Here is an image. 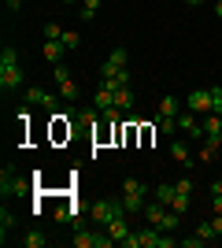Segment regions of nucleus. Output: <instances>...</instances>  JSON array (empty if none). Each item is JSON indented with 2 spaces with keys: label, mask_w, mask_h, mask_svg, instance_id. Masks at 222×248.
Listing matches in <instances>:
<instances>
[{
  "label": "nucleus",
  "mask_w": 222,
  "mask_h": 248,
  "mask_svg": "<svg viewBox=\"0 0 222 248\" xmlns=\"http://www.w3.org/2000/svg\"><path fill=\"white\" fill-rule=\"evenodd\" d=\"M22 245H26V248H44V245H48V237H44L41 230H30V233L22 237Z\"/></svg>",
  "instance_id": "nucleus-23"
},
{
  "label": "nucleus",
  "mask_w": 222,
  "mask_h": 248,
  "mask_svg": "<svg viewBox=\"0 0 222 248\" xmlns=\"http://www.w3.org/2000/svg\"><path fill=\"white\" fill-rule=\"evenodd\" d=\"M211 197H222V182H211Z\"/></svg>",
  "instance_id": "nucleus-34"
},
{
  "label": "nucleus",
  "mask_w": 222,
  "mask_h": 248,
  "mask_svg": "<svg viewBox=\"0 0 222 248\" xmlns=\"http://www.w3.org/2000/svg\"><path fill=\"white\" fill-rule=\"evenodd\" d=\"M156 226H159V230H167V233H178V226H181V215L167 207V211H163V218H159Z\"/></svg>",
  "instance_id": "nucleus-11"
},
{
  "label": "nucleus",
  "mask_w": 222,
  "mask_h": 248,
  "mask_svg": "<svg viewBox=\"0 0 222 248\" xmlns=\"http://www.w3.org/2000/svg\"><path fill=\"white\" fill-rule=\"evenodd\" d=\"M219 137H204V148H200V159H204V163H211V159H215V155H219Z\"/></svg>",
  "instance_id": "nucleus-18"
},
{
  "label": "nucleus",
  "mask_w": 222,
  "mask_h": 248,
  "mask_svg": "<svg viewBox=\"0 0 222 248\" xmlns=\"http://www.w3.org/2000/svg\"><path fill=\"white\" fill-rule=\"evenodd\" d=\"M178 245H181V248H204L207 241H204L200 233H192V237H178Z\"/></svg>",
  "instance_id": "nucleus-30"
},
{
  "label": "nucleus",
  "mask_w": 222,
  "mask_h": 248,
  "mask_svg": "<svg viewBox=\"0 0 222 248\" xmlns=\"http://www.w3.org/2000/svg\"><path fill=\"white\" fill-rule=\"evenodd\" d=\"M174 193H178L174 182H159V186H156V200H159V204H167V207H170V200H174Z\"/></svg>",
  "instance_id": "nucleus-19"
},
{
  "label": "nucleus",
  "mask_w": 222,
  "mask_h": 248,
  "mask_svg": "<svg viewBox=\"0 0 222 248\" xmlns=\"http://www.w3.org/2000/svg\"><path fill=\"white\" fill-rule=\"evenodd\" d=\"M19 8H22V0H15V8H11V11H19Z\"/></svg>",
  "instance_id": "nucleus-39"
},
{
  "label": "nucleus",
  "mask_w": 222,
  "mask_h": 248,
  "mask_svg": "<svg viewBox=\"0 0 222 248\" xmlns=\"http://www.w3.org/2000/svg\"><path fill=\"white\" fill-rule=\"evenodd\" d=\"M189 200H192V193H174V200H170V211L185 215V211H189Z\"/></svg>",
  "instance_id": "nucleus-21"
},
{
  "label": "nucleus",
  "mask_w": 222,
  "mask_h": 248,
  "mask_svg": "<svg viewBox=\"0 0 222 248\" xmlns=\"http://www.w3.org/2000/svg\"><path fill=\"white\" fill-rule=\"evenodd\" d=\"M96 237H100V233H93V230H78V233H74V248H96Z\"/></svg>",
  "instance_id": "nucleus-16"
},
{
  "label": "nucleus",
  "mask_w": 222,
  "mask_h": 248,
  "mask_svg": "<svg viewBox=\"0 0 222 248\" xmlns=\"http://www.w3.org/2000/svg\"><path fill=\"white\" fill-rule=\"evenodd\" d=\"M178 111H181V100L178 96H163V100H159V115H167V119H178Z\"/></svg>",
  "instance_id": "nucleus-12"
},
{
  "label": "nucleus",
  "mask_w": 222,
  "mask_h": 248,
  "mask_svg": "<svg viewBox=\"0 0 222 248\" xmlns=\"http://www.w3.org/2000/svg\"><path fill=\"white\" fill-rule=\"evenodd\" d=\"M115 108L118 111H130V108H133V89H130V85L115 89Z\"/></svg>",
  "instance_id": "nucleus-15"
},
{
  "label": "nucleus",
  "mask_w": 222,
  "mask_h": 248,
  "mask_svg": "<svg viewBox=\"0 0 222 248\" xmlns=\"http://www.w3.org/2000/svg\"><path fill=\"white\" fill-rule=\"evenodd\" d=\"M185 4H189V8H200V4H204V0H185Z\"/></svg>",
  "instance_id": "nucleus-37"
},
{
  "label": "nucleus",
  "mask_w": 222,
  "mask_h": 248,
  "mask_svg": "<svg viewBox=\"0 0 222 248\" xmlns=\"http://www.w3.org/2000/svg\"><path fill=\"white\" fill-rule=\"evenodd\" d=\"M63 100V96H52V93H44L41 85H30L26 89V104H37V108H48V111H56V104Z\"/></svg>",
  "instance_id": "nucleus-6"
},
{
  "label": "nucleus",
  "mask_w": 222,
  "mask_h": 248,
  "mask_svg": "<svg viewBox=\"0 0 222 248\" xmlns=\"http://www.w3.org/2000/svg\"><path fill=\"white\" fill-rule=\"evenodd\" d=\"M211 93H215V111H219V115H222V89H219V85H215Z\"/></svg>",
  "instance_id": "nucleus-33"
},
{
  "label": "nucleus",
  "mask_w": 222,
  "mask_h": 248,
  "mask_svg": "<svg viewBox=\"0 0 222 248\" xmlns=\"http://www.w3.org/2000/svg\"><path fill=\"white\" fill-rule=\"evenodd\" d=\"M93 108H100V115H104L107 108H115V89H107V85L100 82V89H96V96H93Z\"/></svg>",
  "instance_id": "nucleus-8"
},
{
  "label": "nucleus",
  "mask_w": 222,
  "mask_h": 248,
  "mask_svg": "<svg viewBox=\"0 0 222 248\" xmlns=\"http://www.w3.org/2000/svg\"><path fill=\"white\" fill-rule=\"evenodd\" d=\"M100 4H104V0H82L78 19H82V22H93V19H96V11H100Z\"/></svg>",
  "instance_id": "nucleus-17"
},
{
  "label": "nucleus",
  "mask_w": 222,
  "mask_h": 248,
  "mask_svg": "<svg viewBox=\"0 0 222 248\" xmlns=\"http://www.w3.org/2000/svg\"><path fill=\"white\" fill-rule=\"evenodd\" d=\"M41 56H44V60H48V63L56 67V63H59V60L67 56V45H63V41H44V52H41Z\"/></svg>",
  "instance_id": "nucleus-10"
},
{
  "label": "nucleus",
  "mask_w": 222,
  "mask_h": 248,
  "mask_svg": "<svg viewBox=\"0 0 222 248\" xmlns=\"http://www.w3.org/2000/svg\"><path fill=\"white\" fill-rule=\"evenodd\" d=\"M52 71H56V82H59V96H63L67 104H74V100H78V93H82V89H78V82L63 71V63H56Z\"/></svg>",
  "instance_id": "nucleus-5"
},
{
  "label": "nucleus",
  "mask_w": 222,
  "mask_h": 248,
  "mask_svg": "<svg viewBox=\"0 0 222 248\" xmlns=\"http://www.w3.org/2000/svg\"><path fill=\"white\" fill-rule=\"evenodd\" d=\"M11 226H15V215L4 207V211H0V233H4V241H8V230H11Z\"/></svg>",
  "instance_id": "nucleus-26"
},
{
  "label": "nucleus",
  "mask_w": 222,
  "mask_h": 248,
  "mask_svg": "<svg viewBox=\"0 0 222 248\" xmlns=\"http://www.w3.org/2000/svg\"><path fill=\"white\" fill-rule=\"evenodd\" d=\"M22 82H26V74H22L19 52L8 45V48L0 52V89H4V93H11V89H22Z\"/></svg>",
  "instance_id": "nucleus-1"
},
{
  "label": "nucleus",
  "mask_w": 222,
  "mask_h": 248,
  "mask_svg": "<svg viewBox=\"0 0 222 248\" xmlns=\"http://www.w3.org/2000/svg\"><path fill=\"white\" fill-rule=\"evenodd\" d=\"M196 233H200V237L207 241V245H211V241L219 237V233H215V226H211V218H207V222H200V226H196Z\"/></svg>",
  "instance_id": "nucleus-28"
},
{
  "label": "nucleus",
  "mask_w": 222,
  "mask_h": 248,
  "mask_svg": "<svg viewBox=\"0 0 222 248\" xmlns=\"http://www.w3.org/2000/svg\"><path fill=\"white\" fill-rule=\"evenodd\" d=\"M159 130H163V134H174V130H178V119H167V115H159Z\"/></svg>",
  "instance_id": "nucleus-31"
},
{
  "label": "nucleus",
  "mask_w": 222,
  "mask_h": 248,
  "mask_svg": "<svg viewBox=\"0 0 222 248\" xmlns=\"http://www.w3.org/2000/svg\"><path fill=\"white\" fill-rule=\"evenodd\" d=\"M89 215L100 222V226H107L111 218H118V215H126V204L122 200H96L93 207H89Z\"/></svg>",
  "instance_id": "nucleus-3"
},
{
  "label": "nucleus",
  "mask_w": 222,
  "mask_h": 248,
  "mask_svg": "<svg viewBox=\"0 0 222 248\" xmlns=\"http://www.w3.org/2000/svg\"><path fill=\"white\" fill-rule=\"evenodd\" d=\"M122 204H126V215H137V211H145L148 197H137V193H122Z\"/></svg>",
  "instance_id": "nucleus-14"
},
{
  "label": "nucleus",
  "mask_w": 222,
  "mask_h": 248,
  "mask_svg": "<svg viewBox=\"0 0 222 248\" xmlns=\"http://www.w3.org/2000/svg\"><path fill=\"white\" fill-rule=\"evenodd\" d=\"M178 130H185L189 137H204V123L196 119V111H185V108L178 111Z\"/></svg>",
  "instance_id": "nucleus-7"
},
{
  "label": "nucleus",
  "mask_w": 222,
  "mask_h": 248,
  "mask_svg": "<svg viewBox=\"0 0 222 248\" xmlns=\"http://www.w3.org/2000/svg\"><path fill=\"white\" fill-rule=\"evenodd\" d=\"M185 108H189V111H196V115L204 119V115L215 111V93H211V89H192V93L185 96Z\"/></svg>",
  "instance_id": "nucleus-4"
},
{
  "label": "nucleus",
  "mask_w": 222,
  "mask_h": 248,
  "mask_svg": "<svg viewBox=\"0 0 222 248\" xmlns=\"http://www.w3.org/2000/svg\"><path fill=\"white\" fill-rule=\"evenodd\" d=\"M215 15H219V19H222V0H215Z\"/></svg>",
  "instance_id": "nucleus-36"
},
{
  "label": "nucleus",
  "mask_w": 222,
  "mask_h": 248,
  "mask_svg": "<svg viewBox=\"0 0 222 248\" xmlns=\"http://www.w3.org/2000/svg\"><path fill=\"white\" fill-rule=\"evenodd\" d=\"M30 193V182L26 178H15V167H4L0 170V197H26Z\"/></svg>",
  "instance_id": "nucleus-2"
},
{
  "label": "nucleus",
  "mask_w": 222,
  "mask_h": 248,
  "mask_svg": "<svg viewBox=\"0 0 222 248\" xmlns=\"http://www.w3.org/2000/svg\"><path fill=\"white\" fill-rule=\"evenodd\" d=\"M63 4H78V0H63Z\"/></svg>",
  "instance_id": "nucleus-40"
},
{
  "label": "nucleus",
  "mask_w": 222,
  "mask_h": 248,
  "mask_svg": "<svg viewBox=\"0 0 222 248\" xmlns=\"http://www.w3.org/2000/svg\"><path fill=\"white\" fill-rule=\"evenodd\" d=\"M59 37H63V26H59V22H48V26H44V41H59Z\"/></svg>",
  "instance_id": "nucleus-29"
},
{
  "label": "nucleus",
  "mask_w": 222,
  "mask_h": 248,
  "mask_svg": "<svg viewBox=\"0 0 222 248\" xmlns=\"http://www.w3.org/2000/svg\"><path fill=\"white\" fill-rule=\"evenodd\" d=\"M4 4H8V11H11V8H15V0H4Z\"/></svg>",
  "instance_id": "nucleus-38"
},
{
  "label": "nucleus",
  "mask_w": 222,
  "mask_h": 248,
  "mask_svg": "<svg viewBox=\"0 0 222 248\" xmlns=\"http://www.w3.org/2000/svg\"><path fill=\"white\" fill-rule=\"evenodd\" d=\"M122 193H137V197H148V186L141 182V178H126V182H122Z\"/></svg>",
  "instance_id": "nucleus-22"
},
{
  "label": "nucleus",
  "mask_w": 222,
  "mask_h": 248,
  "mask_svg": "<svg viewBox=\"0 0 222 248\" xmlns=\"http://www.w3.org/2000/svg\"><path fill=\"white\" fill-rule=\"evenodd\" d=\"M219 145H222V134H219Z\"/></svg>",
  "instance_id": "nucleus-41"
},
{
  "label": "nucleus",
  "mask_w": 222,
  "mask_h": 248,
  "mask_svg": "<svg viewBox=\"0 0 222 248\" xmlns=\"http://www.w3.org/2000/svg\"><path fill=\"white\" fill-rule=\"evenodd\" d=\"M170 155H174L178 163L189 167V148H185V141H174V145H170Z\"/></svg>",
  "instance_id": "nucleus-24"
},
{
  "label": "nucleus",
  "mask_w": 222,
  "mask_h": 248,
  "mask_svg": "<svg viewBox=\"0 0 222 248\" xmlns=\"http://www.w3.org/2000/svg\"><path fill=\"white\" fill-rule=\"evenodd\" d=\"M59 41L67 45V52H74L78 45H82V33H78V30H63V37H59Z\"/></svg>",
  "instance_id": "nucleus-25"
},
{
  "label": "nucleus",
  "mask_w": 222,
  "mask_h": 248,
  "mask_svg": "<svg viewBox=\"0 0 222 248\" xmlns=\"http://www.w3.org/2000/svg\"><path fill=\"white\" fill-rule=\"evenodd\" d=\"M163 211H167V204H159V200H152V204H145V218L156 226L159 218H163Z\"/></svg>",
  "instance_id": "nucleus-20"
},
{
  "label": "nucleus",
  "mask_w": 222,
  "mask_h": 248,
  "mask_svg": "<svg viewBox=\"0 0 222 248\" xmlns=\"http://www.w3.org/2000/svg\"><path fill=\"white\" fill-rule=\"evenodd\" d=\"M222 134V115L211 111V115H204V137H219Z\"/></svg>",
  "instance_id": "nucleus-13"
},
{
  "label": "nucleus",
  "mask_w": 222,
  "mask_h": 248,
  "mask_svg": "<svg viewBox=\"0 0 222 248\" xmlns=\"http://www.w3.org/2000/svg\"><path fill=\"white\" fill-rule=\"evenodd\" d=\"M107 233L115 237V245H122V241L130 237V226H126V215H118V218H111L107 222Z\"/></svg>",
  "instance_id": "nucleus-9"
},
{
  "label": "nucleus",
  "mask_w": 222,
  "mask_h": 248,
  "mask_svg": "<svg viewBox=\"0 0 222 248\" xmlns=\"http://www.w3.org/2000/svg\"><path fill=\"white\" fill-rule=\"evenodd\" d=\"M215 200V215H222V197H211Z\"/></svg>",
  "instance_id": "nucleus-35"
},
{
  "label": "nucleus",
  "mask_w": 222,
  "mask_h": 248,
  "mask_svg": "<svg viewBox=\"0 0 222 248\" xmlns=\"http://www.w3.org/2000/svg\"><path fill=\"white\" fill-rule=\"evenodd\" d=\"M104 63H111V67H126V48H111V56H107Z\"/></svg>",
  "instance_id": "nucleus-27"
},
{
  "label": "nucleus",
  "mask_w": 222,
  "mask_h": 248,
  "mask_svg": "<svg viewBox=\"0 0 222 248\" xmlns=\"http://www.w3.org/2000/svg\"><path fill=\"white\" fill-rule=\"evenodd\" d=\"M174 189H178V193H192V178H178Z\"/></svg>",
  "instance_id": "nucleus-32"
}]
</instances>
